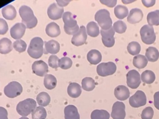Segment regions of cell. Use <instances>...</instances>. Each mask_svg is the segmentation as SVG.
Returning <instances> with one entry per match:
<instances>
[{
	"label": "cell",
	"instance_id": "cell-1",
	"mask_svg": "<svg viewBox=\"0 0 159 119\" xmlns=\"http://www.w3.org/2000/svg\"><path fill=\"white\" fill-rule=\"evenodd\" d=\"M19 15L22 19V23L27 29L34 28L38 22L37 19L34 14L32 9L27 6H22L19 9Z\"/></svg>",
	"mask_w": 159,
	"mask_h": 119
},
{
	"label": "cell",
	"instance_id": "cell-2",
	"mask_svg": "<svg viewBox=\"0 0 159 119\" xmlns=\"http://www.w3.org/2000/svg\"><path fill=\"white\" fill-rule=\"evenodd\" d=\"M62 19L64 22L63 28L66 33L74 35L79 31L80 27L71 12L69 11L64 12Z\"/></svg>",
	"mask_w": 159,
	"mask_h": 119
},
{
	"label": "cell",
	"instance_id": "cell-3",
	"mask_svg": "<svg viewBox=\"0 0 159 119\" xmlns=\"http://www.w3.org/2000/svg\"><path fill=\"white\" fill-rule=\"evenodd\" d=\"M43 41L39 37L33 38L30 42L27 49L29 55L32 58L37 59L42 56L43 53Z\"/></svg>",
	"mask_w": 159,
	"mask_h": 119
},
{
	"label": "cell",
	"instance_id": "cell-4",
	"mask_svg": "<svg viewBox=\"0 0 159 119\" xmlns=\"http://www.w3.org/2000/svg\"><path fill=\"white\" fill-rule=\"evenodd\" d=\"M37 107V102L35 100L27 98L19 102L16 106L17 112L22 117H26L32 113Z\"/></svg>",
	"mask_w": 159,
	"mask_h": 119
},
{
	"label": "cell",
	"instance_id": "cell-5",
	"mask_svg": "<svg viewBox=\"0 0 159 119\" xmlns=\"http://www.w3.org/2000/svg\"><path fill=\"white\" fill-rule=\"evenodd\" d=\"M95 20L102 30H109L112 27V19L109 12L105 9H102L96 12L94 15Z\"/></svg>",
	"mask_w": 159,
	"mask_h": 119
},
{
	"label": "cell",
	"instance_id": "cell-6",
	"mask_svg": "<svg viewBox=\"0 0 159 119\" xmlns=\"http://www.w3.org/2000/svg\"><path fill=\"white\" fill-rule=\"evenodd\" d=\"M140 34L142 41L147 45L152 44L156 40V35L153 26L144 25L140 30Z\"/></svg>",
	"mask_w": 159,
	"mask_h": 119
},
{
	"label": "cell",
	"instance_id": "cell-7",
	"mask_svg": "<svg viewBox=\"0 0 159 119\" xmlns=\"http://www.w3.org/2000/svg\"><path fill=\"white\" fill-rule=\"evenodd\" d=\"M23 88L20 83L17 81L10 82L4 89V94L9 98H15L22 92Z\"/></svg>",
	"mask_w": 159,
	"mask_h": 119
},
{
	"label": "cell",
	"instance_id": "cell-8",
	"mask_svg": "<svg viewBox=\"0 0 159 119\" xmlns=\"http://www.w3.org/2000/svg\"><path fill=\"white\" fill-rule=\"evenodd\" d=\"M116 65L114 63L109 61L107 63H102L98 65L96 71L100 76H107L113 74L116 71Z\"/></svg>",
	"mask_w": 159,
	"mask_h": 119
},
{
	"label": "cell",
	"instance_id": "cell-9",
	"mask_svg": "<svg viewBox=\"0 0 159 119\" xmlns=\"http://www.w3.org/2000/svg\"><path fill=\"white\" fill-rule=\"evenodd\" d=\"M147 97L145 93L142 90H137L129 98V103L131 107L138 108L146 104Z\"/></svg>",
	"mask_w": 159,
	"mask_h": 119
},
{
	"label": "cell",
	"instance_id": "cell-10",
	"mask_svg": "<svg viewBox=\"0 0 159 119\" xmlns=\"http://www.w3.org/2000/svg\"><path fill=\"white\" fill-rule=\"evenodd\" d=\"M126 79L127 86L132 89L137 88L141 82L140 75L139 73L135 69L130 70L127 73Z\"/></svg>",
	"mask_w": 159,
	"mask_h": 119
},
{
	"label": "cell",
	"instance_id": "cell-11",
	"mask_svg": "<svg viewBox=\"0 0 159 119\" xmlns=\"http://www.w3.org/2000/svg\"><path fill=\"white\" fill-rule=\"evenodd\" d=\"M101 34V39L102 43L106 47H112L115 43L114 33L115 31L114 30L113 27H112L109 30H100Z\"/></svg>",
	"mask_w": 159,
	"mask_h": 119
},
{
	"label": "cell",
	"instance_id": "cell-12",
	"mask_svg": "<svg viewBox=\"0 0 159 119\" xmlns=\"http://www.w3.org/2000/svg\"><path fill=\"white\" fill-rule=\"evenodd\" d=\"M125 106L122 102H116L112 108L111 116L113 119H124L125 117Z\"/></svg>",
	"mask_w": 159,
	"mask_h": 119
},
{
	"label": "cell",
	"instance_id": "cell-13",
	"mask_svg": "<svg viewBox=\"0 0 159 119\" xmlns=\"http://www.w3.org/2000/svg\"><path fill=\"white\" fill-rule=\"evenodd\" d=\"M64 12L63 7H60L57 3L53 2L47 9V15L52 20H57L62 17Z\"/></svg>",
	"mask_w": 159,
	"mask_h": 119
},
{
	"label": "cell",
	"instance_id": "cell-14",
	"mask_svg": "<svg viewBox=\"0 0 159 119\" xmlns=\"http://www.w3.org/2000/svg\"><path fill=\"white\" fill-rule=\"evenodd\" d=\"M87 39V33L84 26L82 25L80 27L79 31L75 34L71 38V42L75 46H81L86 43Z\"/></svg>",
	"mask_w": 159,
	"mask_h": 119
},
{
	"label": "cell",
	"instance_id": "cell-15",
	"mask_svg": "<svg viewBox=\"0 0 159 119\" xmlns=\"http://www.w3.org/2000/svg\"><path fill=\"white\" fill-rule=\"evenodd\" d=\"M32 69L35 74L42 77L47 75L48 71V67L45 62L42 60H39L33 63Z\"/></svg>",
	"mask_w": 159,
	"mask_h": 119
},
{
	"label": "cell",
	"instance_id": "cell-16",
	"mask_svg": "<svg viewBox=\"0 0 159 119\" xmlns=\"http://www.w3.org/2000/svg\"><path fill=\"white\" fill-rule=\"evenodd\" d=\"M26 27L22 23H17L14 25L11 30L10 34L12 38L16 40H20L24 35Z\"/></svg>",
	"mask_w": 159,
	"mask_h": 119
},
{
	"label": "cell",
	"instance_id": "cell-17",
	"mask_svg": "<svg viewBox=\"0 0 159 119\" xmlns=\"http://www.w3.org/2000/svg\"><path fill=\"white\" fill-rule=\"evenodd\" d=\"M143 14L141 9L138 8L132 9L127 16V21L130 24H136L140 22Z\"/></svg>",
	"mask_w": 159,
	"mask_h": 119
},
{
	"label": "cell",
	"instance_id": "cell-18",
	"mask_svg": "<svg viewBox=\"0 0 159 119\" xmlns=\"http://www.w3.org/2000/svg\"><path fill=\"white\" fill-rule=\"evenodd\" d=\"M114 95L119 100H125L129 97L130 92L129 89L123 85L117 86L114 89Z\"/></svg>",
	"mask_w": 159,
	"mask_h": 119
},
{
	"label": "cell",
	"instance_id": "cell-19",
	"mask_svg": "<svg viewBox=\"0 0 159 119\" xmlns=\"http://www.w3.org/2000/svg\"><path fill=\"white\" fill-rule=\"evenodd\" d=\"M60 50V44L55 40H50L48 42H45L44 54H56Z\"/></svg>",
	"mask_w": 159,
	"mask_h": 119
},
{
	"label": "cell",
	"instance_id": "cell-20",
	"mask_svg": "<svg viewBox=\"0 0 159 119\" xmlns=\"http://www.w3.org/2000/svg\"><path fill=\"white\" fill-rule=\"evenodd\" d=\"M65 119H80L77 108L73 105H68L64 109Z\"/></svg>",
	"mask_w": 159,
	"mask_h": 119
},
{
	"label": "cell",
	"instance_id": "cell-21",
	"mask_svg": "<svg viewBox=\"0 0 159 119\" xmlns=\"http://www.w3.org/2000/svg\"><path fill=\"white\" fill-rule=\"evenodd\" d=\"M2 16L7 20H13L16 18L17 15V12L15 7L11 4H7L5 6L1 11Z\"/></svg>",
	"mask_w": 159,
	"mask_h": 119
},
{
	"label": "cell",
	"instance_id": "cell-22",
	"mask_svg": "<svg viewBox=\"0 0 159 119\" xmlns=\"http://www.w3.org/2000/svg\"><path fill=\"white\" fill-rule=\"evenodd\" d=\"M45 32L50 37H57L60 34V29L59 25L54 22L49 23L45 28Z\"/></svg>",
	"mask_w": 159,
	"mask_h": 119
},
{
	"label": "cell",
	"instance_id": "cell-23",
	"mask_svg": "<svg viewBox=\"0 0 159 119\" xmlns=\"http://www.w3.org/2000/svg\"><path fill=\"white\" fill-rule=\"evenodd\" d=\"M67 92L70 97L77 98L81 94V87L76 82H71L68 86Z\"/></svg>",
	"mask_w": 159,
	"mask_h": 119
},
{
	"label": "cell",
	"instance_id": "cell-24",
	"mask_svg": "<svg viewBox=\"0 0 159 119\" xmlns=\"http://www.w3.org/2000/svg\"><path fill=\"white\" fill-rule=\"evenodd\" d=\"M87 60L91 64H97L102 60L101 53L97 50H91L87 54Z\"/></svg>",
	"mask_w": 159,
	"mask_h": 119
},
{
	"label": "cell",
	"instance_id": "cell-25",
	"mask_svg": "<svg viewBox=\"0 0 159 119\" xmlns=\"http://www.w3.org/2000/svg\"><path fill=\"white\" fill-rule=\"evenodd\" d=\"M12 42L7 38H2L0 40V53L7 54L12 50Z\"/></svg>",
	"mask_w": 159,
	"mask_h": 119
},
{
	"label": "cell",
	"instance_id": "cell-26",
	"mask_svg": "<svg viewBox=\"0 0 159 119\" xmlns=\"http://www.w3.org/2000/svg\"><path fill=\"white\" fill-rule=\"evenodd\" d=\"M145 57L147 60L150 62L157 61L159 58V51L156 48L153 46H149L146 50Z\"/></svg>",
	"mask_w": 159,
	"mask_h": 119
},
{
	"label": "cell",
	"instance_id": "cell-27",
	"mask_svg": "<svg viewBox=\"0 0 159 119\" xmlns=\"http://www.w3.org/2000/svg\"><path fill=\"white\" fill-rule=\"evenodd\" d=\"M86 33L88 35L92 37H96L99 34V26L94 21L89 22L86 25Z\"/></svg>",
	"mask_w": 159,
	"mask_h": 119
},
{
	"label": "cell",
	"instance_id": "cell-28",
	"mask_svg": "<svg viewBox=\"0 0 159 119\" xmlns=\"http://www.w3.org/2000/svg\"><path fill=\"white\" fill-rule=\"evenodd\" d=\"M148 63L147 58L143 55H137L133 58V64L135 67L139 69L145 68Z\"/></svg>",
	"mask_w": 159,
	"mask_h": 119
},
{
	"label": "cell",
	"instance_id": "cell-29",
	"mask_svg": "<svg viewBox=\"0 0 159 119\" xmlns=\"http://www.w3.org/2000/svg\"><path fill=\"white\" fill-rule=\"evenodd\" d=\"M57 84V79L53 75L47 74L45 76L43 79V84L46 89L48 90H52L56 87Z\"/></svg>",
	"mask_w": 159,
	"mask_h": 119
},
{
	"label": "cell",
	"instance_id": "cell-30",
	"mask_svg": "<svg viewBox=\"0 0 159 119\" xmlns=\"http://www.w3.org/2000/svg\"><path fill=\"white\" fill-rule=\"evenodd\" d=\"M37 104L42 107L47 106L50 102V97L49 94L45 92H40L36 97Z\"/></svg>",
	"mask_w": 159,
	"mask_h": 119
},
{
	"label": "cell",
	"instance_id": "cell-31",
	"mask_svg": "<svg viewBox=\"0 0 159 119\" xmlns=\"http://www.w3.org/2000/svg\"><path fill=\"white\" fill-rule=\"evenodd\" d=\"M147 20L149 25H159V10L150 12L147 14Z\"/></svg>",
	"mask_w": 159,
	"mask_h": 119
},
{
	"label": "cell",
	"instance_id": "cell-32",
	"mask_svg": "<svg viewBox=\"0 0 159 119\" xmlns=\"http://www.w3.org/2000/svg\"><path fill=\"white\" fill-rule=\"evenodd\" d=\"M116 17L119 19H122L129 15V11L126 6L122 5L116 6L114 10Z\"/></svg>",
	"mask_w": 159,
	"mask_h": 119
},
{
	"label": "cell",
	"instance_id": "cell-33",
	"mask_svg": "<svg viewBox=\"0 0 159 119\" xmlns=\"http://www.w3.org/2000/svg\"><path fill=\"white\" fill-rule=\"evenodd\" d=\"M82 89L86 91H91L95 87V81L90 77H86L81 81Z\"/></svg>",
	"mask_w": 159,
	"mask_h": 119
},
{
	"label": "cell",
	"instance_id": "cell-34",
	"mask_svg": "<svg viewBox=\"0 0 159 119\" xmlns=\"http://www.w3.org/2000/svg\"><path fill=\"white\" fill-rule=\"evenodd\" d=\"M141 80L146 84H152L155 80V74L151 70H145L141 74Z\"/></svg>",
	"mask_w": 159,
	"mask_h": 119
},
{
	"label": "cell",
	"instance_id": "cell-35",
	"mask_svg": "<svg viewBox=\"0 0 159 119\" xmlns=\"http://www.w3.org/2000/svg\"><path fill=\"white\" fill-rule=\"evenodd\" d=\"M110 115L105 110H94L91 113V119H109Z\"/></svg>",
	"mask_w": 159,
	"mask_h": 119
},
{
	"label": "cell",
	"instance_id": "cell-36",
	"mask_svg": "<svg viewBox=\"0 0 159 119\" xmlns=\"http://www.w3.org/2000/svg\"><path fill=\"white\" fill-rule=\"evenodd\" d=\"M47 117V112L43 107H37L32 113V119H45Z\"/></svg>",
	"mask_w": 159,
	"mask_h": 119
},
{
	"label": "cell",
	"instance_id": "cell-37",
	"mask_svg": "<svg viewBox=\"0 0 159 119\" xmlns=\"http://www.w3.org/2000/svg\"><path fill=\"white\" fill-rule=\"evenodd\" d=\"M127 51L131 55H137L140 51L141 46L137 42H131L127 45Z\"/></svg>",
	"mask_w": 159,
	"mask_h": 119
},
{
	"label": "cell",
	"instance_id": "cell-38",
	"mask_svg": "<svg viewBox=\"0 0 159 119\" xmlns=\"http://www.w3.org/2000/svg\"><path fill=\"white\" fill-rule=\"evenodd\" d=\"M72 64H73L72 60L67 56H63L59 60V63H58L59 67L63 69H68L70 68Z\"/></svg>",
	"mask_w": 159,
	"mask_h": 119
},
{
	"label": "cell",
	"instance_id": "cell-39",
	"mask_svg": "<svg viewBox=\"0 0 159 119\" xmlns=\"http://www.w3.org/2000/svg\"><path fill=\"white\" fill-rule=\"evenodd\" d=\"M114 30L118 33H123L126 31L127 25L122 20H117L113 24Z\"/></svg>",
	"mask_w": 159,
	"mask_h": 119
},
{
	"label": "cell",
	"instance_id": "cell-40",
	"mask_svg": "<svg viewBox=\"0 0 159 119\" xmlns=\"http://www.w3.org/2000/svg\"><path fill=\"white\" fill-rule=\"evenodd\" d=\"M13 47L19 53H22L26 50L27 44L26 43L22 40H16L13 43Z\"/></svg>",
	"mask_w": 159,
	"mask_h": 119
},
{
	"label": "cell",
	"instance_id": "cell-41",
	"mask_svg": "<svg viewBox=\"0 0 159 119\" xmlns=\"http://www.w3.org/2000/svg\"><path fill=\"white\" fill-rule=\"evenodd\" d=\"M154 112L151 107H147L145 108L141 113L142 119H152L153 117Z\"/></svg>",
	"mask_w": 159,
	"mask_h": 119
},
{
	"label": "cell",
	"instance_id": "cell-42",
	"mask_svg": "<svg viewBox=\"0 0 159 119\" xmlns=\"http://www.w3.org/2000/svg\"><path fill=\"white\" fill-rule=\"evenodd\" d=\"M59 58L56 55H50L48 60V64L50 67L54 69H57L59 67L58 63H59Z\"/></svg>",
	"mask_w": 159,
	"mask_h": 119
},
{
	"label": "cell",
	"instance_id": "cell-43",
	"mask_svg": "<svg viewBox=\"0 0 159 119\" xmlns=\"http://www.w3.org/2000/svg\"><path fill=\"white\" fill-rule=\"evenodd\" d=\"M8 30V25L6 21L0 18V35H4Z\"/></svg>",
	"mask_w": 159,
	"mask_h": 119
},
{
	"label": "cell",
	"instance_id": "cell-44",
	"mask_svg": "<svg viewBox=\"0 0 159 119\" xmlns=\"http://www.w3.org/2000/svg\"><path fill=\"white\" fill-rule=\"evenodd\" d=\"M153 103L156 108L159 110V91L156 92L153 95Z\"/></svg>",
	"mask_w": 159,
	"mask_h": 119
},
{
	"label": "cell",
	"instance_id": "cell-45",
	"mask_svg": "<svg viewBox=\"0 0 159 119\" xmlns=\"http://www.w3.org/2000/svg\"><path fill=\"white\" fill-rule=\"evenodd\" d=\"M7 111L2 107H0V119H8Z\"/></svg>",
	"mask_w": 159,
	"mask_h": 119
},
{
	"label": "cell",
	"instance_id": "cell-46",
	"mask_svg": "<svg viewBox=\"0 0 159 119\" xmlns=\"http://www.w3.org/2000/svg\"><path fill=\"white\" fill-rule=\"evenodd\" d=\"M101 3L105 4L106 6L110 7H113L117 3V1H100Z\"/></svg>",
	"mask_w": 159,
	"mask_h": 119
},
{
	"label": "cell",
	"instance_id": "cell-47",
	"mask_svg": "<svg viewBox=\"0 0 159 119\" xmlns=\"http://www.w3.org/2000/svg\"><path fill=\"white\" fill-rule=\"evenodd\" d=\"M142 4L147 7H152L155 4V1H142Z\"/></svg>",
	"mask_w": 159,
	"mask_h": 119
},
{
	"label": "cell",
	"instance_id": "cell-48",
	"mask_svg": "<svg viewBox=\"0 0 159 119\" xmlns=\"http://www.w3.org/2000/svg\"><path fill=\"white\" fill-rule=\"evenodd\" d=\"M57 4L60 7H63L64 6H66L70 2V1H57Z\"/></svg>",
	"mask_w": 159,
	"mask_h": 119
},
{
	"label": "cell",
	"instance_id": "cell-49",
	"mask_svg": "<svg viewBox=\"0 0 159 119\" xmlns=\"http://www.w3.org/2000/svg\"><path fill=\"white\" fill-rule=\"evenodd\" d=\"M134 1H122V2H123V3H124V4H128V3H130V2H134Z\"/></svg>",
	"mask_w": 159,
	"mask_h": 119
},
{
	"label": "cell",
	"instance_id": "cell-50",
	"mask_svg": "<svg viewBox=\"0 0 159 119\" xmlns=\"http://www.w3.org/2000/svg\"><path fill=\"white\" fill-rule=\"evenodd\" d=\"M19 119H29V118H27L25 117H22L20 118H19Z\"/></svg>",
	"mask_w": 159,
	"mask_h": 119
}]
</instances>
